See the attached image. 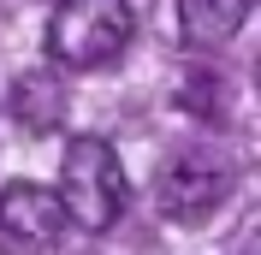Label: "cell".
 I'll return each instance as SVG.
<instances>
[{"label": "cell", "mask_w": 261, "mask_h": 255, "mask_svg": "<svg viewBox=\"0 0 261 255\" xmlns=\"http://www.w3.org/2000/svg\"><path fill=\"white\" fill-rule=\"evenodd\" d=\"M60 202H65V220L83 225V232H113L119 225V214L130 202V184H125V166H119L107 137H71L65 143Z\"/></svg>", "instance_id": "6da1fadb"}, {"label": "cell", "mask_w": 261, "mask_h": 255, "mask_svg": "<svg viewBox=\"0 0 261 255\" xmlns=\"http://www.w3.org/2000/svg\"><path fill=\"white\" fill-rule=\"evenodd\" d=\"M137 36L130 0H60L48 18V54L71 71L113 65Z\"/></svg>", "instance_id": "7a4b0ae2"}, {"label": "cell", "mask_w": 261, "mask_h": 255, "mask_svg": "<svg viewBox=\"0 0 261 255\" xmlns=\"http://www.w3.org/2000/svg\"><path fill=\"white\" fill-rule=\"evenodd\" d=\"M65 202L60 190H48V184H30V178H18V184H6L0 190V243L12 255H42L54 249V243L65 238Z\"/></svg>", "instance_id": "3957f363"}, {"label": "cell", "mask_w": 261, "mask_h": 255, "mask_svg": "<svg viewBox=\"0 0 261 255\" xmlns=\"http://www.w3.org/2000/svg\"><path fill=\"white\" fill-rule=\"evenodd\" d=\"M226 190H231V178L214 155H178L161 178V208H166V220H178V225H202L226 202Z\"/></svg>", "instance_id": "277c9868"}, {"label": "cell", "mask_w": 261, "mask_h": 255, "mask_svg": "<svg viewBox=\"0 0 261 255\" xmlns=\"http://www.w3.org/2000/svg\"><path fill=\"white\" fill-rule=\"evenodd\" d=\"M249 0H178V30L190 36L196 48H220L244 30Z\"/></svg>", "instance_id": "5b68a950"}, {"label": "cell", "mask_w": 261, "mask_h": 255, "mask_svg": "<svg viewBox=\"0 0 261 255\" xmlns=\"http://www.w3.org/2000/svg\"><path fill=\"white\" fill-rule=\"evenodd\" d=\"M60 113H65V95H60V83H54L48 71L18 78V119H24L30 131H54V125H60Z\"/></svg>", "instance_id": "8992f818"}, {"label": "cell", "mask_w": 261, "mask_h": 255, "mask_svg": "<svg viewBox=\"0 0 261 255\" xmlns=\"http://www.w3.org/2000/svg\"><path fill=\"white\" fill-rule=\"evenodd\" d=\"M231 255H261V214H249V220H244V232H238Z\"/></svg>", "instance_id": "52a82bcc"}, {"label": "cell", "mask_w": 261, "mask_h": 255, "mask_svg": "<svg viewBox=\"0 0 261 255\" xmlns=\"http://www.w3.org/2000/svg\"><path fill=\"white\" fill-rule=\"evenodd\" d=\"M255 78H261V65H255Z\"/></svg>", "instance_id": "ba28073f"}]
</instances>
